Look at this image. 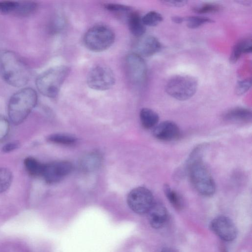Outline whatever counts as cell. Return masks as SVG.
Returning <instances> with one entry per match:
<instances>
[{"mask_svg": "<svg viewBox=\"0 0 252 252\" xmlns=\"http://www.w3.org/2000/svg\"><path fill=\"white\" fill-rule=\"evenodd\" d=\"M205 148L204 145L195 147L189 155L184 169L188 173L194 189L200 195L210 197L215 193L216 186L203 161L202 156Z\"/></svg>", "mask_w": 252, "mask_h": 252, "instance_id": "6da1fadb", "label": "cell"}, {"mask_svg": "<svg viewBox=\"0 0 252 252\" xmlns=\"http://www.w3.org/2000/svg\"><path fill=\"white\" fill-rule=\"evenodd\" d=\"M0 76L7 84L14 87H22L29 82L31 72L23 60L15 52L0 51Z\"/></svg>", "mask_w": 252, "mask_h": 252, "instance_id": "7a4b0ae2", "label": "cell"}, {"mask_svg": "<svg viewBox=\"0 0 252 252\" xmlns=\"http://www.w3.org/2000/svg\"><path fill=\"white\" fill-rule=\"evenodd\" d=\"M37 102V94L31 88H24L15 92L9 99L7 112L10 121L14 125L25 120Z\"/></svg>", "mask_w": 252, "mask_h": 252, "instance_id": "3957f363", "label": "cell"}, {"mask_svg": "<svg viewBox=\"0 0 252 252\" xmlns=\"http://www.w3.org/2000/svg\"><path fill=\"white\" fill-rule=\"evenodd\" d=\"M70 71V67L66 65H58L47 69L36 79L37 90L46 97H56Z\"/></svg>", "mask_w": 252, "mask_h": 252, "instance_id": "277c9868", "label": "cell"}, {"mask_svg": "<svg viewBox=\"0 0 252 252\" xmlns=\"http://www.w3.org/2000/svg\"><path fill=\"white\" fill-rule=\"evenodd\" d=\"M115 38V33L110 28L103 25H97L87 31L83 41L88 49L99 52L105 51L111 46Z\"/></svg>", "mask_w": 252, "mask_h": 252, "instance_id": "5b68a950", "label": "cell"}, {"mask_svg": "<svg viewBox=\"0 0 252 252\" xmlns=\"http://www.w3.org/2000/svg\"><path fill=\"white\" fill-rule=\"evenodd\" d=\"M197 89V80L192 76L184 75L173 76L165 85L167 94L181 101L191 98L196 93Z\"/></svg>", "mask_w": 252, "mask_h": 252, "instance_id": "8992f818", "label": "cell"}, {"mask_svg": "<svg viewBox=\"0 0 252 252\" xmlns=\"http://www.w3.org/2000/svg\"><path fill=\"white\" fill-rule=\"evenodd\" d=\"M125 67L128 79L136 86H142L147 75V67L142 57L136 53L128 54L125 60Z\"/></svg>", "mask_w": 252, "mask_h": 252, "instance_id": "52a82bcc", "label": "cell"}, {"mask_svg": "<svg viewBox=\"0 0 252 252\" xmlns=\"http://www.w3.org/2000/svg\"><path fill=\"white\" fill-rule=\"evenodd\" d=\"M154 202L152 192L143 187L133 189L127 197V203L129 208L138 215L147 214Z\"/></svg>", "mask_w": 252, "mask_h": 252, "instance_id": "ba28073f", "label": "cell"}, {"mask_svg": "<svg viewBox=\"0 0 252 252\" xmlns=\"http://www.w3.org/2000/svg\"><path fill=\"white\" fill-rule=\"evenodd\" d=\"M115 82V77L112 70L107 66L98 65L93 67L87 77L88 86L92 89L105 91L112 88Z\"/></svg>", "mask_w": 252, "mask_h": 252, "instance_id": "9c48e42d", "label": "cell"}, {"mask_svg": "<svg viewBox=\"0 0 252 252\" xmlns=\"http://www.w3.org/2000/svg\"><path fill=\"white\" fill-rule=\"evenodd\" d=\"M212 230L220 239L226 242H231L237 236V228L234 222L228 217L220 216L211 222Z\"/></svg>", "mask_w": 252, "mask_h": 252, "instance_id": "30bf717a", "label": "cell"}, {"mask_svg": "<svg viewBox=\"0 0 252 252\" xmlns=\"http://www.w3.org/2000/svg\"><path fill=\"white\" fill-rule=\"evenodd\" d=\"M72 165L67 161H57L44 164L41 176L48 183L59 182L71 172Z\"/></svg>", "mask_w": 252, "mask_h": 252, "instance_id": "8fae6325", "label": "cell"}, {"mask_svg": "<svg viewBox=\"0 0 252 252\" xmlns=\"http://www.w3.org/2000/svg\"><path fill=\"white\" fill-rule=\"evenodd\" d=\"M153 135L157 139L171 141L178 139L181 135L178 126L171 121H165L153 128Z\"/></svg>", "mask_w": 252, "mask_h": 252, "instance_id": "7c38bea8", "label": "cell"}, {"mask_svg": "<svg viewBox=\"0 0 252 252\" xmlns=\"http://www.w3.org/2000/svg\"><path fill=\"white\" fill-rule=\"evenodd\" d=\"M161 45L158 38L153 35L142 36L137 41L136 53L141 57H150L158 52Z\"/></svg>", "mask_w": 252, "mask_h": 252, "instance_id": "4fadbf2b", "label": "cell"}, {"mask_svg": "<svg viewBox=\"0 0 252 252\" xmlns=\"http://www.w3.org/2000/svg\"><path fill=\"white\" fill-rule=\"evenodd\" d=\"M147 214L149 223L155 229L162 228L168 219L167 210L160 202H155Z\"/></svg>", "mask_w": 252, "mask_h": 252, "instance_id": "5bb4252c", "label": "cell"}, {"mask_svg": "<svg viewBox=\"0 0 252 252\" xmlns=\"http://www.w3.org/2000/svg\"><path fill=\"white\" fill-rule=\"evenodd\" d=\"M223 119L224 121L234 123H249L252 118V111L244 107L232 108L224 113Z\"/></svg>", "mask_w": 252, "mask_h": 252, "instance_id": "9a60e30c", "label": "cell"}, {"mask_svg": "<svg viewBox=\"0 0 252 252\" xmlns=\"http://www.w3.org/2000/svg\"><path fill=\"white\" fill-rule=\"evenodd\" d=\"M252 41L251 37H245L238 41L233 47L229 60L232 63H235L243 53L252 52Z\"/></svg>", "mask_w": 252, "mask_h": 252, "instance_id": "2e32d148", "label": "cell"}, {"mask_svg": "<svg viewBox=\"0 0 252 252\" xmlns=\"http://www.w3.org/2000/svg\"><path fill=\"white\" fill-rule=\"evenodd\" d=\"M127 23L129 31L133 35L140 37L144 34L146 26L138 13L132 11L127 16Z\"/></svg>", "mask_w": 252, "mask_h": 252, "instance_id": "e0dca14e", "label": "cell"}, {"mask_svg": "<svg viewBox=\"0 0 252 252\" xmlns=\"http://www.w3.org/2000/svg\"><path fill=\"white\" fill-rule=\"evenodd\" d=\"M140 119L142 126L147 129L154 128L158 123L159 116L154 110L143 108L140 112Z\"/></svg>", "mask_w": 252, "mask_h": 252, "instance_id": "ac0fdd59", "label": "cell"}, {"mask_svg": "<svg viewBox=\"0 0 252 252\" xmlns=\"http://www.w3.org/2000/svg\"><path fill=\"white\" fill-rule=\"evenodd\" d=\"M37 3L33 1H18L13 15L28 16L33 14L37 9Z\"/></svg>", "mask_w": 252, "mask_h": 252, "instance_id": "d6986e66", "label": "cell"}, {"mask_svg": "<svg viewBox=\"0 0 252 252\" xmlns=\"http://www.w3.org/2000/svg\"><path fill=\"white\" fill-rule=\"evenodd\" d=\"M163 189L166 198L172 206L177 210L182 209L184 202L181 196L168 184H164Z\"/></svg>", "mask_w": 252, "mask_h": 252, "instance_id": "ffe728a7", "label": "cell"}, {"mask_svg": "<svg viewBox=\"0 0 252 252\" xmlns=\"http://www.w3.org/2000/svg\"><path fill=\"white\" fill-rule=\"evenodd\" d=\"M24 165L28 172L33 176H41L44 164L32 157L27 158L24 160Z\"/></svg>", "mask_w": 252, "mask_h": 252, "instance_id": "44dd1931", "label": "cell"}, {"mask_svg": "<svg viewBox=\"0 0 252 252\" xmlns=\"http://www.w3.org/2000/svg\"><path fill=\"white\" fill-rule=\"evenodd\" d=\"M47 140L52 143L66 145H72L77 141L76 138L72 135L61 133L50 135Z\"/></svg>", "mask_w": 252, "mask_h": 252, "instance_id": "7402d4cb", "label": "cell"}, {"mask_svg": "<svg viewBox=\"0 0 252 252\" xmlns=\"http://www.w3.org/2000/svg\"><path fill=\"white\" fill-rule=\"evenodd\" d=\"M13 175L11 171L5 167H0V193L5 191L11 185Z\"/></svg>", "mask_w": 252, "mask_h": 252, "instance_id": "603a6c76", "label": "cell"}, {"mask_svg": "<svg viewBox=\"0 0 252 252\" xmlns=\"http://www.w3.org/2000/svg\"><path fill=\"white\" fill-rule=\"evenodd\" d=\"M162 16L155 11H151L142 17L144 25L146 26L155 27L163 21Z\"/></svg>", "mask_w": 252, "mask_h": 252, "instance_id": "cb8c5ba5", "label": "cell"}, {"mask_svg": "<svg viewBox=\"0 0 252 252\" xmlns=\"http://www.w3.org/2000/svg\"><path fill=\"white\" fill-rule=\"evenodd\" d=\"M187 26L189 29H196L207 23H212L214 21L208 17L195 16L185 18Z\"/></svg>", "mask_w": 252, "mask_h": 252, "instance_id": "d4e9b609", "label": "cell"}, {"mask_svg": "<svg viewBox=\"0 0 252 252\" xmlns=\"http://www.w3.org/2000/svg\"><path fill=\"white\" fill-rule=\"evenodd\" d=\"M221 9V6L218 4L205 3L194 7L192 10L196 13L204 14L217 12L220 11Z\"/></svg>", "mask_w": 252, "mask_h": 252, "instance_id": "484cf974", "label": "cell"}, {"mask_svg": "<svg viewBox=\"0 0 252 252\" xmlns=\"http://www.w3.org/2000/svg\"><path fill=\"white\" fill-rule=\"evenodd\" d=\"M105 7L109 11L118 13H125L128 14L132 11V9L130 7L121 4L107 3L105 5Z\"/></svg>", "mask_w": 252, "mask_h": 252, "instance_id": "4316f807", "label": "cell"}, {"mask_svg": "<svg viewBox=\"0 0 252 252\" xmlns=\"http://www.w3.org/2000/svg\"><path fill=\"white\" fill-rule=\"evenodd\" d=\"M252 80L251 78L242 80L236 85L235 92L238 95H242L246 93L251 88Z\"/></svg>", "mask_w": 252, "mask_h": 252, "instance_id": "83f0119b", "label": "cell"}, {"mask_svg": "<svg viewBox=\"0 0 252 252\" xmlns=\"http://www.w3.org/2000/svg\"><path fill=\"white\" fill-rule=\"evenodd\" d=\"M17 1H0V12L5 15H13Z\"/></svg>", "mask_w": 252, "mask_h": 252, "instance_id": "f1b7e54d", "label": "cell"}, {"mask_svg": "<svg viewBox=\"0 0 252 252\" xmlns=\"http://www.w3.org/2000/svg\"><path fill=\"white\" fill-rule=\"evenodd\" d=\"M97 155H91L86 157L83 161V165L85 168H94L98 164L99 158Z\"/></svg>", "mask_w": 252, "mask_h": 252, "instance_id": "f546056e", "label": "cell"}, {"mask_svg": "<svg viewBox=\"0 0 252 252\" xmlns=\"http://www.w3.org/2000/svg\"><path fill=\"white\" fill-rule=\"evenodd\" d=\"M9 123L7 120L0 116V141L3 139L9 131Z\"/></svg>", "mask_w": 252, "mask_h": 252, "instance_id": "4dcf8cb0", "label": "cell"}, {"mask_svg": "<svg viewBox=\"0 0 252 252\" xmlns=\"http://www.w3.org/2000/svg\"><path fill=\"white\" fill-rule=\"evenodd\" d=\"M20 147V143L18 141H13L7 143L2 147V151L4 153L12 152Z\"/></svg>", "mask_w": 252, "mask_h": 252, "instance_id": "1f68e13d", "label": "cell"}, {"mask_svg": "<svg viewBox=\"0 0 252 252\" xmlns=\"http://www.w3.org/2000/svg\"><path fill=\"white\" fill-rule=\"evenodd\" d=\"M161 2L169 6L182 7L185 5L188 1L186 0H162Z\"/></svg>", "mask_w": 252, "mask_h": 252, "instance_id": "d6a6232c", "label": "cell"}, {"mask_svg": "<svg viewBox=\"0 0 252 252\" xmlns=\"http://www.w3.org/2000/svg\"><path fill=\"white\" fill-rule=\"evenodd\" d=\"M171 20L173 22L176 24H181L185 21V18L178 16H173L171 18Z\"/></svg>", "mask_w": 252, "mask_h": 252, "instance_id": "836d02e7", "label": "cell"}, {"mask_svg": "<svg viewBox=\"0 0 252 252\" xmlns=\"http://www.w3.org/2000/svg\"><path fill=\"white\" fill-rule=\"evenodd\" d=\"M160 252H175L172 249L169 248H164L162 249Z\"/></svg>", "mask_w": 252, "mask_h": 252, "instance_id": "e575fe53", "label": "cell"}]
</instances>
